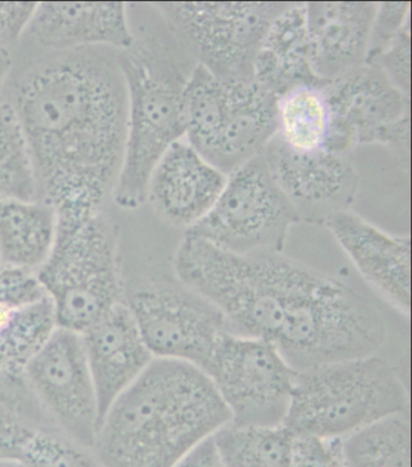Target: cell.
I'll list each match as a JSON object with an SVG mask.
<instances>
[{"instance_id":"9","label":"cell","mask_w":412,"mask_h":467,"mask_svg":"<svg viewBox=\"0 0 412 467\" xmlns=\"http://www.w3.org/2000/svg\"><path fill=\"white\" fill-rule=\"evenodd\" d=\"M298 223L262 154L228 175L210 213L185 234L233 254H282Z\"/></svg>"},{"instance_id":"33","label":"cell","mask_w":412,"mask_h":467,"mask_svg":"<svg viewBox=\"0 0 412 467\" xmlns=\"http://www.w3.org/2000/svg\"><path fill=\"white\" fill-rule=\"evenodd\" d=\"M36 6L38 3H0V49H9L27 31Z\"/></svg>"},{"instance_id":"16","label":"cell","mask_w":412,"mask_h":467,"mask_svg":"<svg viewBox=\"0 0 412 467\" xmlns=\"http://www.w3.org/2000/svg\"><path fill=\"white\" fill-rule=\"evenodd\" d=\"M228 176L181 139L160 159L149 178L147 200L156 214L185 232L214 206Z\"/></svg>"},{"instance_id":"26","label":"cell","mask_w":412,"mask_h":467,"mask_svg":"<svg viewBox=\"0 0 412 467\" xmlns=\"http://www.w3.org/2000/svg\"><path fill=\"white\" fill-rule=\"evenodd\" d=\"M0 200H38L35 166L13 99L0 94Z\"/></svg>"},{"instance_id":"27","label":"cell","mask_w":412,"mask_h":467,"mask_svg":"<svg viewBox=\"0 0 412 467\" xmlns=\"http://www.w3.org/2000/svg\"><path fill=\"white\" fill-rule=\"evenodd\" d=\"M410 422L406 414L384 419L343 439L347 467H411Z\"/></svg>"},{"instance_id":"29","label":"cell","mask_w":412,"mask_h":467,"mask_svg":"<svg viewBox=\"0 0 412 467\" xmlns=\"http://www.w3.org/2000/svg\"><path fill=\"white\" fill-rule=\"evenodd\" d=\"M410 9L409 2L378 3L371 29L366 62L381 54L386 47L395 42L404 29L409 27Z\"/></svg>"},{"instance_id":"8","label":"cell","mask_w":412,"mask_h":467,"mask_svg":"<svg viewBox=\"0 0 412 467\" xmlns=\"http://www.w3.org/2000/svg\"><path fill=\"white\" fill-rule=\"evenodd\" d=\"M289 3H155L196 66L225 79H253V63L273 18Z\"/></svg>"},{"instance_id":"37","label":"cell","mask_w":412,"mask_h":467,"mask_svg":"<svg viewBox=\"0 0 412 467\" xmlns=\"http://www.w3.org/2000/svg\"><path fill=\"white\" fill-rule=\"evenodd\" d=\"M0 266H2V265H0Z\"/></svg>"},{"instance_id":"20","label":"cell","mask_w":412,"mask_h":467,"mask_svg":"<svg viewBox=\"0 0 412 467\" xmlns=\"http://www.w3.org/2000/svg\"><path fill=\"white\" fill-rule=\"evenodd\" d=\"M253 79L276 98L295 88L326 85L312 62L306 3H289L271 22L254 59Z\"/></svg>"},{"instance_id":"21","label":"cell","mask_w":412,"mask_h":467,"mask_svg":"<svg viewBox=\"0 0 412 467\" xmlns=\"http://www.w3.org/2000/svg\"><path fill=\"white\" fill-rule=\"evenodd\" d=\"M56 223L49 203L0 200V265L36 273L49 257Z\"/></svg>"},{"instance_id":"22","label":"cell","mask_w":412,"mask_h":467,"mask_svg":"<svg viewBox=\"0 0 412 467\" xmlns=\"http://www.w3.org/2000/svg\"><path fill=\"white\" fill-rule=\"evenodd\" d=\"M57 328L49 296L25 306L0 304V374H24Z\"/></svg>"},{"instance_id":"11","label":"cell","mask_w":412,"mask_h":467,"mask_svg":"<svg viewBox=\"0 0 412 467\" xmlns=\"http://www.w3.org/2000/svg\"><path fill=\"white\" fill-rule=\"evenodd\" d=\"M236 426L284 425L296 370L265 340L228 333L205 370Z\"/></svg>"},{"instance_id":"32","label":"cell","mask_w":412,"mask_h":467,"mask_svg":"<svg viewBox=\"0 0 412 467\" xmlns=\"http://www.w3.org/2000/svg\"><path fill=\"white\" fill-rule=\"evenodd\" d=\"M46 296L35 272L0 266V304L25 306Z\"/></svg>"},{"instance_id":"31","label":"cell","mask_w":412,"mask_h":467,"mask_svg":"<svg viewBox=\"0 0 412 467\" xmlns=\"http://www.w3.org/2000/svg\"><path fill=\"white\" fill-rule=\"evenodd\" d=\"M376 66L387 76L395 87L410 96L411 32L410 26L404 29L395 42L376 57L366 62Z\"/></svg>"},{"instance_id":"12","label":"cell","mask_w":412,"mask_h":467,"mask_svg":"<svg viewBox=\"0 0 412 467\" xmlns=\"http://www.w3.org/2000/svg\"><path fill=\"white\" fill-rule=\"evenodd\" d=\"M330 114L325 150L348 155L359 144L409 153L410 96L393 85L376 66L363 65L324 88Z\"/></svg>"},{"instance_id":"19","label":"cell","mask_w":412,"mask_h":467,"mask_svg":"<svg viewBox=\"0 0 412 467\" xmlns=\"http://www.w3.org/2000/svg\"><path fill=\"white\" fill-rule=\"evenodd\" d=\"M378 3H306L315 74L325 84L366 65Z\"/></svg>"},{"instance_id":"14","label":"cell","mask_w":412,"mask_h":467,"mask_svg":"<svg viewBox=\"0 0 412 467\" xmlns=\"http://www.w3.org/2000/svg\"><path fill=\"white\" fill-rule=\"evenodd\" d=\"M263 157L300 222L324 225L334 214L352 210L359 175L347 155L325 150L299 153L274 136Z\"/></svg>"},{"instance_id":"34","label":"cell","mask_w":412,"mask_h":467,"mask_svg":"<svg viewBox=\"0 0 412 467\" xmlns=\"http://www.w3.org/2000/svg\"><path fill=\"white\" fill-rule=\"evenodd\" d=\"M174 467H224L215 450L213 437L196 447Z\"/></svg>"},{"instance_id":"1","label":"cell","mask_w":412,"mask_h":467,"mask_svg":"<svg viewBox=\"0 0 412 467\" xmlns=\"http://www.w3.org/2000/svg\"><path fill=\"white\" fill-rule=\"evenodd\" d=\"M173 266L221 311L230 333L273 344L295 370L375 355L387 338L369 299L283 252L233 254L184 235Z\"/></svg>"},{"instance_id":"17","label":"cell","mask_w":412,"mask_h":467,"mask_svg":"<svg viewBox=\"0 0 412 467\" xmlns=\"http://www.w3.org/2000/svg\"><path fill=\"white\" fill-rule=\"evenodd\" d=\"M81 337L98 396L101 426L113 403L135 383L154 356L125 302L111 307Z\"/></svg>"},{"instance_id":"28","label":"cell","mask_w":412,"mask_h":467,"mask_svg":"<svg viewBox=\"0 0 412 467\" xmlns=\"http://www.w3.org/2000/svg\"><path fill=\"white\" fill-rule=\"evenodd\" d=\"M18 462L26 467H104L92 448L56 428L36 433L26 444Z\"/></svg>"},{"instance_id":"35","label":"cell","mask_w":412,"mask_h":467,"mask_svg":"<svg viewBox=\"0 0 412 467\" xmlns=\"http://www.w3.org/2000/svg\"><path fill=\"white\" fill-rule=\"evenodd\" d=\"M11 67H13V57L9 49H0V88L9 76Z\"/></svg>"},{"instance_id":"3","label":"cell","mask_w":412,"mask_h":467,"mask_svg":"<svg viewBox=\"0 0 412 467\" xmlns=\"http://www.w3.org/2000/svg\"><path fill=\"white\" fill-rule=\"evenodd\" d=\"M230 422L206 373L154 358L108 410L94 451L104 467H174Z\"/></svg>"},{"instance_id":"5","label":"cell","mask_w":412,"mask_h":467,"mask_svg":"<svg viewBox=\"0 0 412 467\" xmlns=\"http://www.w3.org/2000/svg\"><path fill=\"white\" fill-rule=\"evenodd\" d=\"M128 90L124 162L113 199L126 210L147 202L149 178L160 159L185 137L183 96L195 68L188 55L160 57L150 50H124L118 58Z\"/></svg>"},{"instance_id":"23","label":"cell","mask_w":412,"mask_h":467,"mask_svg":"<svg viewBox=\"0 0 412 467\" xmlns=\"http://www.w3.org/2000/svg\"><path fill=\"white\" fill-rule=\"evenodd\" d=\"M295 436L284 425L229 424L213 436L224 467H293Z\"/></svg>"},{"instance_id":"13","label":"cell","mask_w":412,"mask_h":467,"mask_svg":"<svg viewBox=\"0 0 412 467\" xmlns=\"http://www.w3.org/2000/svg\"><path fill=\"white\" fill-rule=\"evenodd\" d=\"M24 377L56 428L94 450L98 403L80 333L56 329Z\"/></svg>"},{"instance_id":"4","label":"cell","mask_w":412,"mask_h":467,"mask_svg":"<svg viewBox=\"0 0 412 467\" xmlns=\"http://www.w3.org/2000/svg\"><path fill=\"white\" fill-rule=\"evenodd\" d=\"M407 406L398 368L376 354L363 356L296 370L284 426L295 437L343 440L406 414Z\"/></svg>"},{"instance_id":"6","label":"cell","mask_w":412,"mask_h":467,"mask_svg":"<svg viewBox=\"0 0 412 467\" xmlns=\"http://www.w3.org/2000/svg\"><path fill=\"white\" fill-rule=\"evenodd\" d=\"M49 257L36 272L54 303L58 327L84 333L124 302L115 225L102 213H56Z\"/></svg>"},{"instance_id":"10","label":"cell","mask_w":412,"mask_h":467,"mask_svg":"<svg viewBox=\"0 0 412 467\" xmlns=\"http://www.w3.org/2000/svg\"><path fill=\"white\" fill-rule=\"evenodd\" d=\"M124 302L154 358L191 363L203 373L230 333L221 311L176 275L140 281Z\"/></svg>"},{"instance_id":"15","label":"cell","mask_w":412,"mask_h":467,"mask_svg":"<svg viewBox=\"0 0 412 467\" xmlns=\"http://www.w3.org/2000/svg\"><path fill=\"white\" fill-rule=\"evenodd\" d=\"M363 279L402 314H410V237L393 235L346 211L325 222Z\"/></svg>"},{"instance_id":"18","label":"cell","mask_w":412,"mask_h":467,"mask_svg":"<svg viewBox=\"0 0 412 467\" xmlns=\"http://www.w3.org/2000/svg\"><path fill=\"white\" fill-rule=\"evenodd\" d=\"M27 32L58 53L98 46L124 51L135 44L125 3H38Z\"/></svg>"},{"instance_id":"24","label":"cell","mask_w":412,"mask_h":467,"mask_svg":"<svg viewBox=\"0 0 412 467\" xmlns=\"http://www.w3.org/2000/svg\"><path fill=\"white\" fill-rule=\"evenodd\" d=\"M324 87H299L277 98L276 136L289 150L299 153L324 150L330 126Z\"/></svg>"},{"instance_id":"2","label":"cell","mask_w":412,"mask_h":467,"mask_svg":"<svg viewBox=\"0 0 412 467\" xmlns=\"http://www.w3.org/2000/svg\"><path fill=\"white\" fill-rule=\"evenodd\" d=\"M13 102L35 166L38 200L56 213H98L124 162L128 90L118 59L63 51L32 67Z\"/></svg>"},{"instance_id":"30","label":"cell","mask_w":412,"mask_h":467,"mask_svg":"<svg viewBox=\"0 0 412 467\" xmlns=\"http://www.w3.org/2000/svg\"><path fill=\"white\" fill-rule=\"evenodd\" d=\"M293 467H347L343 440L314 436L295 437Z\"/></svg>"},{"instance_id":"36","label":"cell","mask_w":412,"mask_h":467,"mask_svg":"<svg viewBox=\"0 0 412 467\" xmlns=\"http://www.w3.org/2000/svg\"><path fill=\"white\" fill-rule=\"evenodd\" d=\"M0 467H26L17 461H0Z\"/></svg>"},{"instance_id":"25","label":"cell","mask_w":412,"mask_h":467,"mask_svg":"<svg viewBox=\"0 0 412 467\" xmlns=\"http://www.w3.org/2000/svg\"><path fill=\"white\" fill-rule=\"evenodd\" d=\"M54 428L24 374H0V461L18 462L36 433Z\"/></svg>"},{"instance_id":"7","label":"cell","mask_w":412,"mask_h":467,"mask_svg":"<svg viewBox=\"0 0 412 467\" xmlns=\"http://www.w3.org/2000/svg\"><path fill=\"white\" fill-rule=\"evenodd\" d=\"M184 139L226 176L259 157L277 133V98L254 79L195 66L184 88Z\"/></svg>"}]
</instances>
